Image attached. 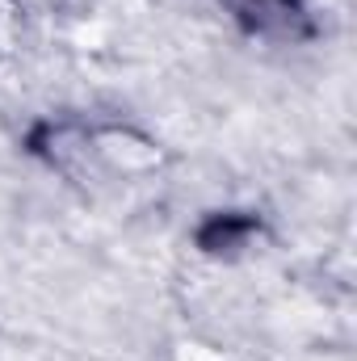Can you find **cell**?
<instances>
[{"label":"cell","mask_w":357,"mask_h":361,"mask_svg":"<svg viewBox=\"0 0 357 361\" xmlns=\"http://www.w3.org/2000/svg\"><path fill=\"white\" fill-rule=\"evenodd\" d=\"M231 4L253 30H265V34H290L294 21L303 17L298 0H231Z\"/></svg>","instance_id":"1"},{"label":"cell","mask_w":357,"mask_h":361,"mask_svg":"<svg viewBox=\"0 0 357 361\" xmlns=\"http://www.w3.org/2000/svg\"><path fill=\"white\" fill-rule=\"evenodd\" d=\"M253 231H257V223H253V219L223 214V219H210V223L198 231V244H202L206 252H223V248H240Z\"/></svg>","instance_id":"2"}]
</instances>
